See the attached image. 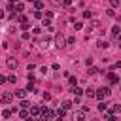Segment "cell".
<instances>
[{"mask_svg":"<svg viewBox=\"0 0 121 121\" xmlns=\"http://www.w3.org/2000/svg\"><path fill=\"white\" fill-rule=\"evenodd\" d=\"M106 121H117V117H115L113 113H110V112H106Z\"/></svg>","mask_w":121,"mask_h":121,"instance_id":"cell-20","label":"cell"},{"mask_svg":"<svg viewBox=\"0 0 121 121\" xmlns=\"http://www.w3.org/2000/svg\"><path fill=\"white\" fill-rule=\"evenodd\" d=\"M81 26H83V23H81V21H74V28H76V30H79Z\"/></svg>","mask_w":121,"mask_h":121,"instance_id":"cell-27","label":"cell"},{"mask_svg":"<svg viewBox=\"0 0 121 121\" xmlns=\"http://www.w3.org/2000/svg\"><path fill=\"white\" fill-rule=\"evenodd\" d=\"M119 30H121V28H119V25H115V26L112 28V36H119Z\"/></svg>","mask_w":121,"mask_h":121,"instance_id":"cell-22","label":"cell"},{"mask_svg":"<svg viewBox=\"0 0 121 121\" xmlns=\"http://www.w3.org/2000/svg\"><path fill=\"white\" fill-rule=\"evenodd\" d=\"M17 64H19V60H17L15 57H8V59H6V66H8L9 70H15Z\"/></svg>","mask_w":121,"mask_h":121,"instance_id":"cell-4","label":"cell"},{"mask_svg":"<svg viewBox=\"0 0 121 121\" xmlns=\"http://www.w3.org/2000/svg\"><path fill=\"white\" fill-rule=\"evenodd\" d=\"M66 43H68V45H72V43H76V38H74V36H70V38H66Z\"/></svg>","mask_w":121,"mask_h":121,"instance_id":"cell-30","label":"cell"},{"mask_svg":"<svg viewBox=\"0 0 121 121\" xmlns=\"http://www.w3.org/2000/svg\"><path fill=\"white\" fill-rule=\"evenodd\" d=\"M98 112H102V113L108 112V104H106V102H100V104H98Z\"/></svg>","mask_w":121,"mask_h":121,"instance_id":"cell-15","label":"cell"},{"mask_svg":"<svg viewBox=\"0 0 121 121\" xmlns=\"http://www.w3.org/2000/svg\"><path fill=\"white\" fill-rule=\"evenodd\" d=\"M21 108H23V110H28V108H30V104H28L26 100H21Z\"/></svg>","mask_w":121,"mask_h":121,"instance_id":"cell-28","label":"cell"},{"mask_svg":"<svg viewBox=\"0 0 121 121\" xmlns=\"http://www.w3.org/2000/svg\"><path fill=\"white\" fill-rule=\"evenodd\" d=\"M34 8H36V11L43 9V2H34Z\"/></svg>","mask_w":121,"mask_h":121,"instance_id":"cell-23","label":"cell"},{"mask_svg":"<svg viewBox=\"0 0 121 121\" xmlns=\"http://www.w3.org/2000/svg\"><path fill=\"white\" fill-rule=\"evenodd\" d=\"M23 9H25V4H23V2H17V4H15V11H17V13H23Z\"/></svg>","mask_w":121,"mask_h":121,"instance_id":"cell-13","label":"cell"},{"mask_svg":"<svg viewBox=\"0 0 121 121\" xmlns=\"http://www.w3.org/2000/svg\"><path fill=\"white\" fill-rule=\"evenodd\" d=\"M72 93H74V95H76V96H81V95H83V89H81V87H78V85H76V87H72Z\"/></svg>","mask_w":121,"mask_h":121,"instance_id":"cell-12","label":"cell"},{"mask_svg":"<svg viewBox=\"0 0 121 121\" xmlns=\"http://www.w3.org/2000/svg\"><path fill=\"white\" fill-rule=\"evenodd\" d=\"M117 40H119V47H121V34H119V36H117Z\"/></svg>","mask_w":121,"mask_h":121,"instance_id":"cell-41","label":"cell"},{"mask_svg":"<svg viewBox=\"0 0 121 121\" xmlns=\"http://www.w3.org/2000/svg\"><path fill=\"white\" fill-rule=\"evenodd\" d=\"M19 115H21L23 119H26V117H28V110H21V112H19Z\"/></svg>","mask_w":121,"mask_h":121,"instance_id":"cell-29","label":"cell"},{"mask_svg":"<svg viewBox=\"0 0 121 121\" xmlns=\"http://www.w3.org/2000/svg\"><path fill=\"white\" fill-rule=\"evenodd\" d=\"M47 45H49V40H47V38H43V40H40V47H42V49H45Z\"/></svg>","mask_w":121,"mask_h":121,"instance_id":"cell-17","label":"cell"},{"mask_svg":"<svg viewBox=\"0 0 121 121\" xmlns=\"http://www.w3.org/2000/svg\"><path fill=\"white\" fill-rule=\"evenodd\" d=\"M42 23H43V26H45V28H49V26H51V19H47V17H43V19H42Z\"/></svg>","mask_w":121,"mask_h":121,"instance_id":"cell-21","label":"cell"},{"mask_svg":"<svg viewBox=\"0 0 121 121\" xmlns=\"http://www.w3.org/2000/svg\"><path fill=\"white\" fill-rule=\"evenodd\" d=\"M40 115H42V117H43V121H49V119H51V117H53V115H55V112H53V110H51V108H43V110H42V113H40Z\"/></svg>","mask_w":121,"mask_h":121,"instance_id":"cell-5","label":"cell"},{"mask_svg":"<svg viewBox=\"0 0 121 121\" xmlns=\"http://www.w3.org/2000/svg\"><path fill=\"white\" fill-rule=\"evenodd\" d=\"M64 113H66V112H64L62 108H59V110H57V117H59V119H62V117H64Z\"/></svg>","mask_w":121,"mask_h":121,"instance_id":"cell-26","label":"cell"},{"mask_svg":"<svg viewBox=\"0 0 121 121\" xmlns=\"http://www.w3.org/2000/svg\"><path fill=\"white\" fill-rule=\"evenodd\" d=\"M68 83H70L72 87H76V85H78V79H76L74 76H68Z\"/></svg>","mask_w":121,"mask_h":121,"instance_id":"cell-18","label":"cell"},{"mask_svg":"<svg viewBox=\"0 0 121 121\" xmlns=\"http://www.w3.org/2000/svg\"><path fill=\"white\" fill-rule=\"evenodd\" d=\"M28 110H30V115H34V117H36V115H40V113H42V110H40V108H38V106H30V108H28Z\"/></svg>","mask_w":121,"mask_h":121,"instance_id":"cell-10","label":"cell"},{"mask_svg":"<svg viewBox=\"0 0 121 121\" xmlns=\"http://www.w3.org/2000/svg\"><path fill=\"white\" fill-rule=\"evenodd\" d=\"M83 93H85V95H87L89 98H93V96H95V89H91V87H89V89H85Z\"/></svg>","mask_w":121,"mask_h":121,"instance_id":"cell-19","label":"cell"},{"mask_svg":"<svg viewBox=\"0 0 121 121\" xmlns=\"http://www.w3.org/2000/svg\"><path fill=\"white\" fill-rule=\"evenodd\" d=\"M32 17H34V19H43V13H42V11H34Z\"/></svg>","mask_w":121,"mask_h":121,"instance_id":"cell-24","label":"cell"},{"mask_svg":"<svg viewBox=\"0 0 121 121\" xmlns=\"http://www.w3.org/2000/svg\"><path fill=\"white\" fill-rule=\"evenodd\" d=\"M6 81H8V78H6V76H2V74H0V85H4V83H6Z\"/></svg>","mask_w":121,"mask_h":121,"instance_id":"cell-36","label":"cell"},{"mask_svg":"<svg viewBox=\"0 0 121 121\" xmlns=\"http://www.w3.org/2000/svg\"><path fill=\"white\" fill-rule=\"evenodd\" d=\"M74 121H85V113L83 112H76L74 113Z\"/></svg>","mask_w":121,"mask_h":121,"instance_id":"cell-11","label":"cell"},{"mask_svg":"<svg viewBox=\"0 0 121 121\" xmlns=\"http://www.w3.org/2000/svg\"><path fill=\"white\" fill-rule=\"evenodd\" d=\"M110 95H112L110 87H100V89H96V91H95V96H96L100 102H104V98H108Z\"/></svg>","mask_w":121,"mask_h":121,"instance_id":"cell-1","label":"cell"},{"mask_svg":"<svg viewBox=\"0 0 121 121\" xmlns=\"http://www.w3.org/2000/svg\"><path fill=\"white\" fill-rule=\"evenodd\" d=\"M55 45H57V47H64V45H66V38H64L62 32H57V34H55Z\"/></svg>","mask_w":121,"mask_h":121,"instance_id":"cell-2","label":"cell"},{"mask_svg":"<svg viewBox=\"0 0 121 121\" xmlns=\"http://www.w3.org/2000/svg\"><path fill=\"white\" fill-rule=\"evenodd\" d=\"M11 100H13V93H4V95L0 96V102H2V104H9Z\"/></svg>","mask_w":121,"mask_h":121,"instance_id":"cell-6","label":"cell"},{"mask_svg":"<svg viewBox=\"0 0 121 121\" xmlns=\"http://www.w3.org/2000/svg\"><path fill=\"white\" fill-rule=\"evenodd\" d=\"M96 47H98V49H108V47H110V42H108V40H98Z\"/></svg>","mask_w":121,"mask_h":121,"instance_id":"cell-8","label":"cell"},{"mask_svg":"<svg viewBox=\"0 0 121 121\" xmlns=\"http://www.w3.org/2000/svg\"><path fill=\"white\" fill-rule=\"evenodd\" d=\"M91 15H93L91 11H83V17H85V19H89V21H91Z\"/></svg>","mask_w":121,"mask_h":121,"instance_id":"cell-33","label":"cell"},{"mask_svg":"<svg viewBox=\"0 0 121 121\" xmlns=\"http://www.w3.org/2000/svg\"><path fill=\"white\" fill-rule=\"evenodd\" d=\"M43 100H51V95L49 93H43Z\"/></svg>","mask_w":121,"mask_h":121,"instance_id":"cell-38","label":"cell"},{"mask_svg":"<svg viewBox=\"0 0 121 121\" xmlns=\"http://www.w3.org/2000/svg\"><path fill=\"white\" fill-rule=\"evenodd\" d=\"M117 19H119V23H121V15H119V17H117Z\"/></svg>","mask_w":121,"mask_h":121,"instance_id":"cell-42","label":"cell"},{"mask_svg":"<svg viewBox=\"0 0 121 121\" xmlns=\"http://www.w3.org/2000/svg\"><path fill=\"white\" fill-rule=\"evenodd\" d=\"M95 74H98V68H95V66H89V76H95Z\"/></svg>","mask_w":121,"mask_h":121,"instance_id":"cell-25","label":"cell"},{"mask_svg":"<svg viewBox=\"0 0 121 121\" xmlns=\"http://www.w3.org/2000/svg\"><path fill=\"white\" fill-rule=\"evenodd\" d=\"M72 106H74V104H72L70 100H64V102H62V110H64V112H66V110H70Z\"/></svg>","mask_w":121,"mask_h":121,"instance_id":"cell-14","label":"cell"},{"mask_svg":"<svg viewBox=\"0 0 121 121\" xmlns=\"http://www.w3.org/2000/svg\"><path fill=\"white\" fill-rule=\"evenodd\" d=\"M8 81H9V83H15V81H17V76H9Z\"/></svg>","mask_w":121,"mask_h":121,"instance_id":"cell-34","label":"cell"},{"mask_svg":"<svg viewBox=\"0 0 121 121\" xmlns=\"http://www.w3.org/2000/svg\"><path fill=\"white\" fill-rule=\"evenodd\" d=\"M106 76H108V81H110V83H112V85H113V83H117V81H119V78H117V74H115V72H108V74H106Z\"/></svg>","mask_w":121,"mask_h":121,"instance_id":"cell-7","label":"cell"},{"mask_svg":"<svg viewBox=\"0 0 121 121\" xmlns=\"http://www.w3.org/2000/svg\"><path fill=\"white\" fill-rule=\"evenodd\" d=\"M25 121H34V117H26V119H25Z\"/></svg>","mask_w":121,"mask_h":121,"instance_id":"cell-40","label":"cell"},{"mask_svg":"<svg viewBox=\"0 0 121 121\" xmlns=\"http://www.w3.org/2000/svg\"><path fill=\"white\" fill-rule=\"evenodd\" d=\"M11 113H13V112H11V110H4V112H2V115H4V117H6V119H8V117H9V115H11Z\"/></svg>","mask_w":121,"mask_h":121,"instance_id":"cell-31","label":"cell"},{"mask_svg":"<svg viewBox=\"0 0 121 121\" xmlns=\"http://www.w3.org/2000/svg\"><path fill=\"white\" fill-rule=\"evenodd\" d=\"M98 28H100V21L91 19V21H89V25H87V30H89V32H95V30H98Z\"/></svg>","mask_w":121,"mask_h":121,"instance_id":"cell-3","label":"cell"},{"mask_svg":"<svg viewBox=\"0 0 121 121\" xmlns=\"http://www.w3.org/2000/svg\"><path fill=\"white\" fill-rule=\"evenodd\" d=\"M26 91H34V83H32V81H28V85H26Z\"/></svg>","mask_w":121,"mask_h":121,"instance_id":"cell-35","label":"cell"},{"mask_svg":"<svg viewBox=\"0 0 121 121\" xmlns=\"http://www.w3.org/2000/svg\"><path fill=\"white\" fill-rule=\"evenodd\" d=\"M21 38H23V40H30V32H23Z\"/></svg>","mask_w":121,"mask_h":121,"instance_id":"cell-32","label":"cell"},{"mask_svg":"<svg viewBox=\"0 0 121 121\" xmlns=\"http://www.w3.org/2000/svg\"><path fill=\"white\" fill-rule=\"evenodd\" d=\"M115 68H121V60H119V62H115Z\"/></svg>","mask_w":121,"mask_h":121,"instance_id":"cell-39","label":"cell"},{"mask_svg":"<svg viewBox=\"0 0 121 121\" xmlns=\"http://www.w3.org/2000/svg\"><path fill=\"white\" fill-rule=\"evenodd\" d=\"M119 6V0H112V8H117Z\"/></svg>","mask_w":121,"mask_h":121,"instance_id":"cell-37","label":"cell"},{"mask_svg":"<svg viewBox=\"0 0 121 121\" xmlns=\"http://www.w3.org/2000/svg\"><path fill=\"white\" fill-rule=\"evenodd\" d=\"M15 96L21 98V100H25V98H26V89H19V91H15Z\"/></svg>","mask_w":121,"mask_h":121,"instance_id":"cell-9","label":"cell"},{"mask_svg":"<svg viewBox=\"0 0 121 121\" xmlns=\"http://www.w3.org/2000/svg\"><path fill=\"white\" fill-rule=\"evenodd\" d=\"M112 106H113V108H112V112H110V113H113V115H115V113H119V112H121V106H119V104H112Z\"/></svg>","mask_w":121,"mask_h":121,"instance_id":"cell-16","label":"cell"}]
</instances>
